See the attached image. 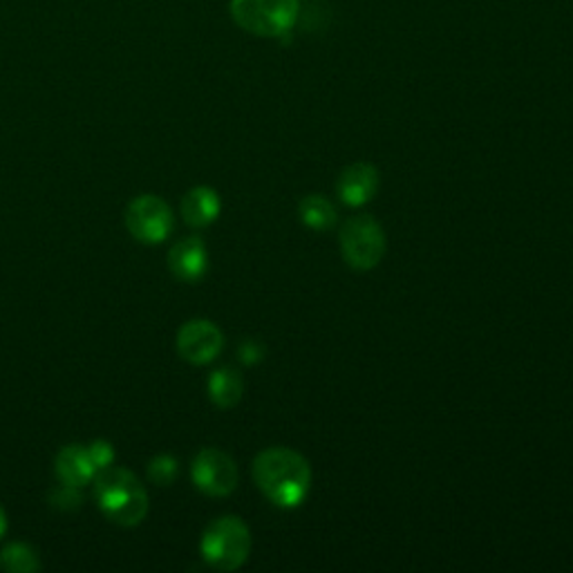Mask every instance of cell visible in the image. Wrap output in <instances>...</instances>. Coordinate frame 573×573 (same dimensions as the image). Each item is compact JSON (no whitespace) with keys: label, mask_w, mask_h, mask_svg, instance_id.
I'll list each match as a JSON object with an SVG mask.
<instances>
[{"label":"cell","mask_w":573,"mask_h":573,"mask_svg":"<svg viewBox=\"0 0 573 573\" xmlns=\"http://www.w3.org/2000/svg\"><path fill=\"white\" fill-rule=\"evenodd\" d=\"M253 480L271 504L296 509L312 491V466L301 453L273 446L253 460Z\"/></svg>","instance_id":"1"},{"label":"cell","mask_w":573,"mask_h":573,"mask_svg":"<svg viewBox=\"0 0 573 573\" xmlns=\"http://www.w3.org/2000/svg\"><path fill=\"white\" fill-rule=\"evenodd\" d=\"M94 497L101 513L119 526H137L149 513V493L134 473L103 469L94 478Z\"/></svg>","instance_id":"2"},{"label":"cell","mask_w":573,"mask_h":573,"mask_svg":"<svg viewBox=\"0 0 573 573\" xmlns=\"http://www.w3.org/2000/svg\"><path fill=\"white\" fill-rule=\"evenodd\" d=\"M200 553L204 562L218 571L240 569L251 553L249 526L235 515L213 520L202 533Z\"/></svg>","instance_id":"3"},{"label":"cell","mask_w":573,"mask_h":573,"mask_svg":"<svg viewBox=\"0 0 573 573\" xmlns=\"http://www.w3.org/2000/svg\"><path fill=\"white\" fill-rule=\"evenodd\" d=\"M299 8V0H231V17L244 32L273 39L294 28Z\"/></svg>","instance_id":"4"},{"label":"cell","mask_w":573,"mask_h":573,"mask_svg":"<svg viewBox=\"0 0 573 573\" xmlns=\"http://www.w3.org/2000/svg\"><path fill=\"white\" fill-rule=\"evenodd\" d=\"M383 227L370 215H356L341 229V253L354 271H372L385 258Z\"/></svg>","instance_id":"5"},{"label":"cell","mask_w":573,"mask_h":573,"mask_svg":"<svg viewBox=\"0 0 573 573\" xmlns=\"http://www.w3.org/2000/svg\"><path fill=\"white\" fill-rule=\"evenodd\" d=\"M130 235L143 244H160L175 229V215L171 207L153 193L134 198L123 215Z\"/></svg>","instance_id":"6"},{"label":"cell","mask_w":573,"mask_h":573,"mask_svg":"<svg viewBox=\"0 0 573 573\" xmlns=\"http://www.w3.org/2000/svg\"><path fill=\"white\" fill-rule=\"evenodd\" d=\"M191 478L195 489H200L204 495L227 497L238 486V466L227 453L218 449H204L193 460Z\"/></svg>","instance_id":"7"},{"label":"cell","mask_w":573,"mask_h":573,"mask_svg":"<svg viewBox=\"0 0 573 573\" xmlns=\"http://www.w3.org/2000/svg\"><path fill=\"white\" fill-rule=\"evenodd\" d=\"M224 348V334L211 321L195 319L182 325L178 332V352L191 365H207L220 356Z\"/></svg>","instance_id":"8"},{"label":"cell","mask_w":573,"mask_h":573,"mask_svg":"<svg viewBox=\"0 0 573 573\" xmlns=\"http://www.w3.org/2000/svg\"><path fill=\"white\" fill-rule=\"evenodd\" d=\"M376 191H379V171L368 162H359L343 169L336 182V193L341 202L354 209L372 202Z\"/></svg>","instance_id":"9"},{"label":"cell","mask_w":573,"mask_h":573,"mask_svg":"<svg viewBox=\"0 0 573 573\" xmlns=\"http://www.w3.org/2000/svg\"><path fill=\"white\" fill-rule=\"evenodd\" d=\"M169 269L182 282H198V280H202L207 275V271H209L207 244L200 238H195V235L182 238L169 251Z\"/></svg>","instance_id":"10"},{"label":"cell","mask_w":573,"mask_h":573,"mask_svg":"<svg viewBox=\"0 0 573 573\" xmlns=\"http://www.w3.org/2000/svg\"><path fill=\"white\" fill-rule=\"evenodd\" d=\"M54 469H57V478L61 480V484L77 486V489L92 484L94 478L99 475V469L90 455V449L81 446V444L63 446L57 455Z\"/></svg>","instance_id":"11"},{"label":"cell","mask_w":573,"mask_h":573,"mask_svg":"<svg viewBox=\"0 0 573 573\" xmlns=\"http://www.w3.org/2000/svg\"><path fill=\"white\" fill-rule=\"evenodd\" d=\"M182 218L189 227L193 229H204L209 224H213L220 218L222 211V200L218 195L215 189L211 187H195L191 189L180 204Z\"/></svg>","instance_id":"12"},{"label":"cell","mask_w":573,"mask_h":573,"mask_svg":"<svg viewBox=\"0 0 573 573\" xmlns=\"http://www.w3.org/2000/svg\"><path fill=\"white\" fill-rule=\"evenodd\" d=\"M209 396L218 408H233L240 403L244 394V381L242 374L235 368H220L209 376L207 383Z\"/></svg>","instance_id":"13"},{"label":"cell","mask_w":573,"mask_h":573,"mask_svg":"<svg viewBox=\"0 0 573 573\" xmlns=\"http://www.w3.org/2000/svg\"><path fill=\"white\" fill-rule=\"evenodd\" d=\"M299 215L312 231H330L336 224V207L321 193L305 195L299 202Z\"/></svg>","instance_id":"14"},{"label":"cell","mask_w":573,"mask_h":573,"mask_svg":"<svg viewBox=\"0 0 573 573\" xmlns=\"http://www.w3.org/2000/svg\"><path fill=\"white\" fill-rule=\"evenodd\" d=\"M0 569L12 573H32L41 569L39 553L26 542H12L0 549Z\"/></svg>","instance_id":"15"},{"label":"cell","mask_w":573,"mask_h":573,"mask_svg":"<svg viewBox=\"0 0 573 573\" xmlns=\"http://www.w3.org/2000/svg\"><path fill=\"white\" fill-rule=\"evenodd\" d=\"M149 480L155 484V486H171L180 473V466H178V460L171 458V455H158L149 462Z\"/></svg>","instance_id":"16"},{"label":"cell","mask_w":573,"mask_h":573,"mask_svg":"<svg viewBox=\"0 0 573 573\" xmlns=\"http://www.w3.org/2000/svg\"><path fill=\"white\" fill-rule=\"evenodd\" d=\"M50 502L59 511H77L83 504V495H81V489L61 484L57 491L50 493Z\"/></svg>","instance_id":"17"},{"label":"cell","mask_w":573,"mask_h":573,"mask_svg":"<svg viewBox=\"0 0 573 573\" xmlns=\"http://www.w3.org/2000/svg\"><path fill=\"white\" fill-rule=\"evenodd\" d=\"M88 449H90V455H92V460H94V464H97L99 471L110 469V466L114 464V449H112L110 442L97 440V442H92Z\"/></svg>","instance_id":"18"},{"label":"cell","mask_w":573,"mask_h":573,"mask_svg":"<svg viewBox=\"0 0 573 573\" xmlns=\"http://www.w3.org/2000/svg\"><path fill=\"white\" fill-rule=\"evenodd\" d=\"M238 356L244 365H255L264 359V345L258 343L255 339H244L238 348Z\"/></svg>","instance_id":"19"},{"label":"cell","mask_w":573,"mask_h":573,"mask_svg":"<svg viewBox=\"0 0 573 573\" xmlns=\"http://www.w3.org/2000/svg\"><path fill=\"white\" fill-rule=\"evenodd\" d=\"M8 533V515H6V509L0 506V537H3Z\"/></svg>","instance_id":"20"}]
</instances>
